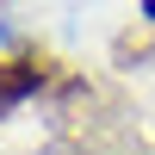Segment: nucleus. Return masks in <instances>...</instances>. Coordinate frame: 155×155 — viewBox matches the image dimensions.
Returning <instances> with one entry per match:
<instances>
[{"label": "nucleus", "instance_id": "obj_1", "mask_svg": "<svg viewBox=\"0 0 155 155\" xmlns=\"http://www.w3.org/2000/svg\"><path fill=\"white\" fill-rule=\"evenodd\" d=\"M37 81H44V68H37V62H0V112H12L19 99H31Z\"/></svg>", "mask_w": 155, "mask_h": 155}, {"label": "nucleus", "instance_id": "obj_2", "mask_svg": "<svg viewBox=\"0 0 155 155\" xmlns=\"http://www.w3.org/2000/svg\"><path fill=\"white\" fill-rule=\"evenodd\" d=\"M143 19H155V0H143Z\"/></svg>", "mask_w": 155, "mask_h": 155}]
</instances>
